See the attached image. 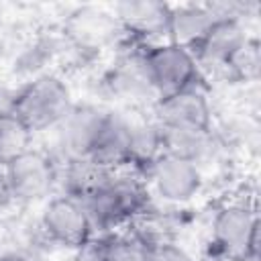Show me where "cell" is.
Returning a JSON list of instances; mask_svg holds the SVG:
<instances>
[{
	"instance_id": "obj_14",
	"label": "cell",
	"mask_w": 261,
	"mask_h": 261,
	"mask_svg": "<svg viewBox=\"0 0 261 261\" xmlns=\"http://www.w3.org/2000/svg\"><path fill=\"white\" fill-rule=\"evenodd\" d=\"M216 20L210 16L206 4H177L171 6L167 41L190 49L192 53L202 43Z\"/></svg>"
},
{
	"instance_id": "obj_7",
	"label": "cell",
	"mask_w": 261,
	"mask_h": 261,
	"mask_svg": "<svg viewBox=\"0 0 261 261\" xmlns=\"http://www.w3.org/2000/svg\"><path fill=\"white\" fill-rule=\"evenodd\" d=\"M39 226L49 243L69 251L82 249L96 234L82 202L65 194L53 196L45 202Z\"/></svg>"
},
{
	"instance_id": "obj_13",
	"label": "cell",
	"mask_w": 261,
	"mask_h": 261,
	"mask_svg": "<svg viewBox=\"0 0 261 261\" xmlns=\"http://www.w3.org/2000/svg\"><path fill=\"white\" fill-rule=\"evenodd\" d=\"M247 31L243 20H234V18H224V20H216L210 31L206 33V37L202 39V43L196 47L194 55L200 63V67H214L220 69L226 65V61L230 59V55L241 47V43L247 39Z\"/></svg>"
},
{
	"instance_id": "obj_17",
	"label": "cell",
	"mask_w": 261,
	"mask_h": 261,
	"mask_svg": "<svg viewBox=\"0 0 261 261\" xmlns=\"http://www.w3.org/2000/svg\"><path fill=\"white\" fill-rule=\"evenodd\" d=\"M110 171L102 169L96 165L90 157H80V159H63L59 165V186L61 194L71 196L75 200H84L88 194H92L106 177Z\"/></svg>"
},
{
	"instance_id": "obj_10",
	"label": "cell",
	"mask_w": 261,
	"mask_h": 261,
	"mask_svg": "<svg viewBox=\"0 0 261 261\" xmlns=\"http://www.w3.org/2000/svg\"><path fill=\"white\" fill-rule=\"evenodd\" d=\"M108 110L90 104V102H73L65 118L57 124V145L63 159H80L90 157L102 126L106 122Z\"/></svg>"
},
{
	"instance_id": "obj_19",
	"label": "cell",
	"mask_w": 261,
	"mask_h": 261,
	"mask_svg": "<svg viewBox=\"0 0 261 261\" xmlns=\"http://www.w3.org/2000/svg\"><path fill=\"white\" fill-rule=\"evenodd\" d=\"M33 133L14 116L0 118V169L33 147Z\"/></svg>"
},
{
	"instance_id": "obj_2",
	"label": "cell",
	"mask_w": 261,
	"mask_h": 261,
	"mask_svg": "<svg viewBox=\"0 0 261 261\" xmlns=\"http://www.w3.org/2000/svg\"><path fill=\"white\" fill-rule=\"evenodd\" d=\"M73 106L67 82L53 71H45L20 84L14 90L12 114L35 135L57 124Z\"/></svg>"
},
{
	"instance_id": "obj_16",
	"label": "cell",
	"mask_w": 261,
	"mask_h": 261,
	"mask_svg": "<svg viewBox=\"0 0 261 261\" xmlns=\"http://www.w3.org/2000/svg\"><path fill=\"white\" fill-rule=\"evenodd\" d=\"M161 135H163V153L192 161L198 167L200 163L210 159L218 147L214 128H208V130H165L161 128Z\"/></svg>"
},
{
	"instance_id": "obj_8",
	"label": "cell",
	"mask_w": 261,
	"mask_h": 261,
	"mask_svg": "<svg viewBox=\"0 0 261 261\" xmlns=\"http://www.w3.org/2000/svg\"><path fill=\"white\" fill-rule=\"evenodd\" d=\"M112 12L124 33V39L137 45H153L167 41L171 4L157 0L116 2Z\"/></svg>"
},
{
	"instance_id": "obj_23",
	"label": "cell",
	"mask_w": 261,
	"mask_h": 261,
	"mask_svg": "<svg viewBox=\"0 0 261 261\" xmlns=\"http://www.w3.org/2000/svg\"><path fill=\"white\" fill-rule=\"evenodd\" d=\"M0 261H29V259L22 255H16V253H4V255H0Z\"/></svg>"
},
{
	"instance_id": "obj_3",
	"label": "cell",
	"mask_w": 261,
	"mask_h": 261,
	"mask_svg": "<svg viewBox=\"0 0 261 261\" xmlns=\"http://www.w3.org/2000/svg\"><path fill=\"white\" fill-rule=\"evenodd\" d=\"M143 65L155 100L177 92L202 88L204 82V69L200 67L196 55L171 41L145 45Z\"/></svg>"
},
{
	"instance_id": "obj_22",
	"label": "cell",
	"mask_w": 261,
	"mask_h": 261,
	"mask_svg": "<svg viewBox=\"0 0 261 261\" xmlns=\"http://www.w3.org/2000/svg\"><path fill=\"white\" fill-rule=\"evenodd\" d=\"M14 106V88H10L4 80H0V118L12 114Z\"/></svg>"
},
{
	"instance_id": "obj_21",
	"label": "cell",
	"mask_w": 261,
	"mask_h": 261,
	"mask_svg": "<svg viewBox=\"0 0 261 261\" xmlns=\"http://www.w3.org/2000/svg\"><path fill=\"white\" fill-rule=\"evenodd\" d=\"M143 261H194V257L173 241L145 239Z\"/></svg>"
},
{
	"instance_id": "obj_6",
	"label": "cell",
	"mask_w": 261,
	"mask_h": 261,
	"mask_svg": "<svg viewBox=\"0 0 261 261\" xmlns=\"http://www.w3.org/2000/svg\"><path fill=\"white\" fill-rule=\"evenodd\" d=\"M59 161L43 151L31 147L20 157L2 167V179L10 202L35 204L49 200L53 190L59 186Z\"/></svg>"
},
{
	"instance_id": "obj_1",
	"label": "cell",
	"mask_w": 261,
	"mask_h": 261,
	"mask_svg": "<svg viewBox=\"0 0 261 261\" xmlns=\"http://www.w3.org/2000/svg\"><path fill=\"white\" fill-rule=\"evenodd\" d=\"M151 202V190L147 179L120 169L110 173L92 194L82 200L96 234L116 232L120 226L147 214Z\"/></svg>"
},
{
	"instance_id": "obj_20",
	"label": "cell",
	"mask_w": 261,
	"mask_h": 261,
	"mask_svg": "<svg viewBox=\"0 0 261 261\" xmlns=\"http://www.w3.org/2000/svg\"><path fill=\"white\" fill-rule=\"evenodd\" d=\"M104 259L102 261H143L145 237L133 232H104Z\"/></svg>"
},
{
	"instance_id": "obj_9",
	"label": "cell",
	"mask_w": 261,
	"mask_h": 261,
	"mask_svg": "<svg viewBox=\"0 0 261 261\" xmlns=\"http://www.w3.org/2000/svg\"><path fill=\"white\" fill-rule=\"evenodd\" d=\"M147 186L169 204H186L194 200L204 186L202 169L186 159L163 153L145 175Z\"/></svg>"
},
{
	"instance_id": "obj_12",
	"label": "cell",
	"mask_w": 261,
	"mask_h": 261,
	"mask_svg": "<svg viewBox=\"0 0 261 261\" xmlns=\"http://www.w3.org/2000/svg\"><path fill=\"white\" fill-rule=\"evenodd\" d=\"M128 141H130V118L124 116L122 112L108 110L106 122L90 153V159L110 173L126 169Z\"/></svg>"
},
{
	"instance_id": "obj_11",
	"label": "cell",
	"mask_w": 261,
	"mask_h": 261,
	"mask_svg": "<svg viewBox=\"0 0 261 261\" xmlns=\"http://www.w3.org/2000/svg\"><path fill=\"white\" fill-rule=\"evenodd\" d=\"M153 120L165 130L212 128V106L202 88L177 92L153 102Z\"/></svg>"
},
{
	"instance_id": "obj_4",
	"label": "cell",
	"mask_w": 261,
	"mask_h": 261,
	"mask_svg": "<svg viewBox=\"0 0 261 261\" xmlns=\"http://www.w3.org/2000/svg\"><path fill=\"white\" fill-rule=\"evenodd\" d=\"M212 251L224 261H257L259 214L247 202H226L212 218Z\"/></svg>"
},
{
	"instance_id": "obj_15",
	"label": "cell",
	"mask_w": 261,
	"mask_h": 261,
	"mask_svg": "<svg viewBox=\"0 0 261 261\" xmlns=\"http://www.w3.org/2000/svg\"><path fill=\"white\" fill-rule=\"evenodd\" d=\"M163 155V135L153 118L133 120L130 118V141H128V163L126 169L145 177L151 165Z\"/></svg>"
},
{
	"instance_id": "obj_18",
	"label": "cell",
	"mask_w": 261,
	"mask_h": 261,
	"mask_svg": "<svg viewBox=\"0 0 261 261\" xmlns=\"http://www.w3.org/2000/svg\"><path fill=\"white\" fill-rule=\"evenodd\" d=\"M222 73L230 82L239 84H251L259 80L261 73V47L255 37H247L241 47L230 55L226 65L222 67Z\"/></svg>"
},
{
	"instance_id": "obj_5",
	"label": "cell",
	"mask_w": 261,
	"mask_h": 261,
	"mask_svg": "<svg viewBox=\"0 0 261 261\" xmlns=\"http://www.w3.org/2000/svg\"><path fill=\"white\" fill-rule=\"evenodd\" d=\"M63 49H71L82 59H92L104 49L120 47L124 33L112 12L102 6H80L67 14L61 27Z\"/></svg>"
}]
</instances>
